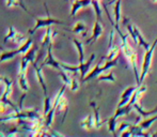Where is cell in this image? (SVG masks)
Segmentation results:
<instances>
[{"label": "cell", "mask_w": 157, "mask_h": 137, "mask_svg": "<svg viewBox=\"0 0 157 137\" xmlns=\"http://www.w3.org/2000/svg\"><path fill=\"white\" fill-rule=\"evenodd\" d=\"M8 41H12V42H14V43H16L17 45H21V44L25 43L27 40H26V37H24L23 34L19 33L13 26H10V27H9L8 35H6V37L3 39L4 43H6Z\"/></svg>", "instance_id": "cell-11"}, {"label": "cell", "mask_w": 157, "mask_h": 137, "mask_svg": "<svg viewBox=\"0 0 157 137\" xmlns=\"http://www.w3.org/2000/svg\"><path fill=\"white\" fill-rule=\"evenodd\" d=\"M64 1H68V0H64Z\"/></svg>", "instance_id": "cell-46"}, {"label": "cell", "mask_w": 157, "mask_h": 137, "mask_svg": "<svg viewBox=\"0 0 157 137\" xmlns=\"http://www.w3.org/2000/svg\"><path fill=\"white\" fill-rule=\"evenodd\" d=\"M0 63H1V62H0Z\"/></svg>", "instance_id": "cell-47"}, {"label": "cell", "mask_w": 157, "mask_h": 137, "mask_svg": "<svg viewBox=\"0 0 157 137\" xmlns=\"http://www.w3.org/2000/svg\"><path fill=\"white\" fill-rule=\"evenodd\" d=\"M121 4H122V0H117V1L114 2V23H113V21H112L110 13L108 12L107 6H106V4H104V9H105V12H106V14H107V17L109 18L110 23H111V25L114 27V29H116V31L119 33V35L122 37L124 33L121 31L120 27H119V26H120V21H121Z\"/></svg>", "instance_id": "cell-9"}, {"label": "cell", "mask_w": 157, "mask_h": 137, "mask_svg": "<svg viewBox=\"0 0 157 137\" xmlns=\"http://www.w3.org/2000/svg\"><path fill=\"white\" fill-rule=\"evenodd\" d=\"M103 31H104V29H103V26H101V22L96 19L95 23H94V26H93V30H92V35L87 40V41H86V44L90 45V44L94 43V42L101 35Z\"/></svg>", "instance_id": "cell-13"}, {"label": "cell", "mask_w": 157, "mask_h": 137, "mask_svg": "<svg viewBox=\"0 0 157 137\" xmlns=\"http://www.w3.org/2000/svg\"><path fill=\"white\" fill-rule=\"evenodd\" d=\"M95 59V54H92L90 56L89 60L86 61V62H82V63H79V72H80V77H81V80L87 76V74L89 73L90 71V68H91V65L93 63Z\"/></svg>", "instance_id": "cell-16"}, {"label": "cell", "mask_w": 157, "mask_h": 137, "mask_svg": "<svg viewBox=\"0 0 157 137\" xmlns=\"http://www.w3.org/2000/svg\"><path fill=\"white\" fill-rule=\"evenodd\" d=\"M35 119H42L37 109H21L19 112L14 110V112L10 114L9 116L0 117V122H10V121L18 122L19 120H35Z\"/></svg>", "instance_id": "cell-2"}, {"label": "cell", "mask_w": 157, "mask_h": 137, "mask_svg": "<svg viewBox=\"0 0 157 137\" xmlns=\"http://www.w3.org/2000/svg\"><path fill=\"white\" fill-rule=\"evenodd\" d=\"M152 136H154V137H157V132H156L155 134H153V135H152Z\"/></svg>", "instance_id": "cell-43"}, {"label": "cell", "mask_w": 157, "mask_h": 137, "mask_svg": "<svg viewBox=\"0 0 157 137\" xmlns=\"http://www.w3.org/2000/svg\"><path fill=\"white\" fill-rule=\"evenodd\" d=\"M127 37L128 35H125V34H123L122 37H121L122 42H123L122 46H121V50H122V53L124 54L126 59H127L128 62L132 65V71H134V74H135V78H136V84L138 85L140 76H139V71H138V67H137V54L135 53V50L132 49V46L128 44Z\"/></svg>", "instance_id": "cell-1"}, {"label": "cell", "mask_w": 157, "mask_h": 137, "mask_svg": "<svg viewBox=\"0 0 157 137\" xmlns=\"http://www.w3.org/2000/svg\"><path fill=\"white\" fill-rule=\"evenodd\" d=\"M137 89V87H134V86H132V87H128L126 88V89L123 91L122 96H121V100L120 102L118 104V107H121V106H124L126 104L129 103L130 99H132V94H134L135 90Z\"/></svg>", "instance_id": "cell-15"}, {"label": "cell", "mask_w": 157, "mask_h": 137, "mask_svg": "<svg viewBox=\"0 0 157 137\" xmlns=\"http://www.w3.org/2000/svg\"><path fill=\"white\" fill-rule=\"evenodd\" d=\"M70 87H71V90H72V91H77V90L79 89V83H78V80L75 78V77H73V78H72V81H71Z\"/></svg>", "instance_id": "cell-36"}, {"label": "cell", "mask_w": 157, "mask_h": 137, "mask_svg": "<svg viewBox=\"0 0 157 137\" xmlns=\"http://www.w3.org/2000/svg\"><path fill=\"white\" fill-rule=\"evenodd\" d=\"M35 55H36V47H33L32 49L30 48L25 55H23V58L21 61V67H19L18 73H27V68L29 63L34 62Z\"/></svg>", "instance_id": "cell-10"}, {"label": "cell", "mask_w": 157, "mask_h": 137, "mask_svg": "<svg viewBox=\"0 0 157 137\" xmlns=\"http://www.w3.org/2000/svg\"><path fill=\"white\" fill-rule=\"evenodd\" d=\"M0 50H2V52H4V48H3V46H1V45H0Z\"/></svg>", "instance_id": "cell-42"}, {"label": "cell", "mask_w": 157, "mask_h": 137, "mask_svg": "<svg viewBox=\"0 0 157 137\" xmlns=\"http://www.w3.org/2000/svg\"><path fill=\"white\" fill-rule=\"evenodd\" d=\"M80 127H82V129L87 130V131H90V130H92V129H96L93 115L89 114L85 119H82L80 122Z\"/></svg>", "instance_id": "cell-20"}, {"label": "cell", "mask_w": 157, "mask_h": 137, "mask_svg": "<svg viewBox=\"0 0 157 137\" xmlns=\"http://www.w3.org/2000/svg\"><path fill=\"white\" fill-rule=\"evenodd\" d=\"M52 44H50V45L47 47V56H46L45 60L42 62L41 67H44V65H48V67H52V68H56V70L59 72V71L63 70V68H61L60 61H58L54 57V55H52Z\"/></svg>", "instance_id": "cell-12"}, {"label": "cell", "mask_w": 157, "mask_h": 137, "mask_svg": "<svg viewBox=\"0 0 157 137\" xmlns=\"http://www.w3.org/2000/svg\"><path fill=\"white\" fill-rule=\"evenodd\" d=\"M32 44H33V40L31 37H29V39H27V41H26L24 44H21L17 49L10 50V52H3L1 55H0V62L11 60V59H13L15 56H17V55H25L26 53L31 48Z\"/></svg>", "instance_id": "cell-6"}, {"label": "cell", "mask_w": 157, "mask_h": 137, "mask_svg": "<svg viewBox=\"0 0 157 137\" xmlns=\"http://www.w3.org/2000/svg\"><path fill=\"white\" fill-rule=\"evenodd\" d=\"M26 74L27 73H18L17 78H18V85L23 91L27 92L29 90V85H28L27 78H26Z\"/></svg>", "instance_id": "cell-29"}, {"label": "cell", "mask_w": 157, "mask_h": 137, "mask_svg": "<svg viewBox=\"0 0 157 137\" xmlns=\"http://www.w3.org/2000/svg\"><path fill=\"white\" fill-rule=\"evenodd\" d=\"M123 25L125 26V28L127 29V32H128V37H130L132 39V41L135 42V44H138V40H137V37H136V33H135V30H134V26L132 25V23L129 22L128 18H125L123 19Z\"/></svg>", "instance_id": "cell-26"}, {"label": "cell", "mask_w": 157, "mask_h": 137, "mask_svg": "<svg viewBox=\"0 0 157 137\" xmlns=\"http://www.w3.org/2000/svg\"><path fill=\"white\" fill-rule=\"evenodd\" d=\"M8 104L3 103V102H0V114H6L8 112Z\"/></svg>", "instance_id": "cell-39"}, {"label": "cell", "mask_w": 157, "mask_h": 137, "mask_svg": "<svg viewBox=\"0 0 157 137\" xmlns=\"http://www.w3.org/2000/svg\"><path fill=\"white\" fill-rule=\"evenodd\" d=\"M134 30H135V33H136V37H137V40H138V44L140 46H142L143 48H144L145 50H147L150 47H151V44L149 43V42H147L144 40V37H142V34H141L140 30L138 29V28L136 27V26H134Z\"/></svg>", "instance_id": "cell-27"}, {"label": "cell", "mask_w": 157, "mask_h": 137, "mask_svg": "<svg viewBox=\"0 0 157 137\" xmlns=\"http://www.w3.org/2000/svg\"><path fill=\"white\" fill-rule=\"evenodd\" d=\"M132 106H134V109L136 110V112L139 114V116L143 117V118H147V117L153 116V115H156L157 114V106H156L155 108H153V109H151V110H145V109H143V108L141 107L140 105H139L138 102L135 103Z\"/></svg>", "instance_id": "cell-19"}, {"label": "cell", "mask_w": 157, "mask_h": 137, "mask_svg": "<svg viewBox=\"0 0 157 137\" xmlns=\"http://www.w3.org/2000/svg\"><path fill=\"white\" fill-rule=\"evenodd\" d=\"M13 92V81L11 80L9 77L4 76V90L3 93H2L1 98H0V102H3L6 104H8L10 107L13 108V110L15 112H19V108H17V106L15 104H13V102L11 101V96H12Z\"/></svg>", "instance_id": "cell-8"}, {"label": "cell", "mask_w": 157, "mask_h": 137, "mask_svg": "<svg viewBox=\"0 0 157 137\" xmlns=\"http://www.w3.org/2000/svg\"><path fill=\"white\" fill-rule=\"evenodd\" d=\"M91 6H93L95 11V15H96V19L99 22H101V8L99 4V0H92Z\"/></svg>", "instance_id": "cell-32"}, {"label": "cell", "mask_w": 157, "mask_h": 137, "mask_svg": "<svg viewBox=\"0 0 157 137\" xmlns=\"http://www.w3.org/2000/svg\"><path fill=\"white\" fill-rule=\"evenodd\" d=\"M156 43H154L151 45V47L147 50H145L144 57H143V62H142V67H141V74H140V79H139V84L137 85V87L142 85L143 80L147 77V75L149 74L150 68H151V65H152V59H153V54L154 50L156 48Z\"/></svg>", "instance_id": "cell-5"}, {"label": "cell", "mask_w": 157, "mask_h": 137, "mask_svg": "<svg viewBox=\"0 0 157 137\" xmlns=\"http://www.w3.org/2000/svg\"><path fill=\"white\" fill-rule=\"evenodd\" d=\"M46 9V17H36L35 18V26L30 29L28 31L29 34H33L36 30H39L40 28H45V27H49L52 25H64V22L62 21H59L58 18H55V17H52L49 14V11H48V8H47V4H44Z\"/></svg>", "instance_id": "cell-4"}, {"label": "cell", "mask_w": 157, "mask_h": 137, "mask_svg": "<svg viewBox=\"0 0 157 137\" xmlns=\"http://www.w3.org/2000/svg\"><path fill=\"white\" fill-rule=\"evenodd\" d=\"M71 31H72L73 33L81 34V37H86V35H87L88 28H87V26H86L85 23H82V22H78V23L75 24L74 28L71 29Z\"/></svg>", "instance_id": "cell-24"}, {"label": "cell", "mask_w": 157, "mask_h": 137, "mask_svg": "<svg viewBox=\"0 0 157 137\" xmlns=\"http://www.w3.org/2000/svg\"><path fill=\"white\" fill-rule=\"evenodd\" d=\"M18 2H19V6H21V8L24 9V11H26V12L28 13V14H30V15H32L31 13L28 11V9H27V6H26V4H25V2H24V0H18Z\"/></svg>", "instance_id": "cell-40"}, {"label": "cell", "mask_w": 157, "mask_h": 137, "mask_svg": "<svg viewBox=\"0 0 157 137\" xmlns=\"http://www.w3.org/2000/svg\"><path fill=\"white\" fill-rule=\"evenodd\" d=\"M59 76L62 78V80H63V83L64 84H66L67 86H70L71 85V81H72V77H70V75L66 73V71H64V70H61V71H59Z\"/></svg>", "instance_id": "cell-35"}, {"label": "cell", "mask_w": 157, "mask_h": 137, "mask_svg": "<svg viewBox=\"0 0 157 137\" xmlns=\"http://www.w3.org/2000/svg\"><path fill=\"white\" fill-rule=\"evenodd\" d=\"M152 1H153V2H157V0H152Z\"/></svg>", "instance_id": "cell-44"}, {"label": "cell", "mask_w": 157, "mask_h": 137, "mask_svg": "<svg viewBox=\"0 0 157 137\" xmlns=\"http://www.w3.org/2000/svg\"><path fill=\"white\" fill-rule=\"evenodd\" d=\"M103 59H104V57L98 61V62H97V65H95L93 70H91L89 73H88L87 76H86L85 78L81 80L82 83H87V81L91 80V79L96 78V77H98L101 73H104L105 71H107V70H110V68H112L113 67H116V65H118V59H113V60H107L105 62V65H101Z\"/></svg>", "instance_id": "cell-3"}, {"label": "cell", "mask_w": 157, "mask_h": 137, "mask_svg": "<svg viewBox=\"0 0 157 137\" xmlns=\"http://www.w3.org/2000/svg\"><path fill=\"white\" fill-rule=\"evenodd\" d=\"M129 127H130V123H126V122L121 123V124L119 125L118 129H117V130H118V132H117V135H120V134L122 133L123 131H125V130L128 129Z\"/></svg>", "instance_id": "cell-37"}, {"label": "cell", "mask_w": 157, "mask_h": 137, "mask_svg": "<svg viewBox=\"0 0 157 137\" xmlns=\"http://www.w3.org/2000/svg\"><path fill=\"white\" fill-rule=\"evenodd\" d=\"M19 6L18 0H6V6L8 8H12V6Z\"/></svg>", "instance_id": "cell-38"}, {"label": "cell", "mask_w": 157, "mask_h": 137, "mask_svg": "<svg viewBox=\"0 0 157 137\" xmlns=\"http://www.w3.org/2000/svg\"><path fill=\"white\" fill-rule=\"evenodd\" d=\"M156 120H157V114L154 117H152V118H147V119H144V120L140 121V122H138V124L140 125L143 130H149L150 127H151V125L154 123V121H156Z\"/></svg>", "instance_id": "cell-30"}, {"label": "cell", "mask_w": 157, "mask_h": 137, "mask_svg": "<svg viewBox=\"0 0 157 137\" xmlns=\"http://www.w3.org/2000/svg\"><path fill=\"white\" fill-rule=\"evenodd\" d=\"M107 124H108V131L110 133H112L113 135H117L116 131H117V118L114 116H111L109 119L107 120Z\"/></svg>", "instance_id": "cell-31"}, {"label": "cell", "mask_w": 157, "mask_h": 137, "mask_svg": "<svg viewBox=\"0 0 157 137\" xmlns=\"http://www.w3.org/2000/svg\"><path fill=\"white\" fill-rule=\"evenodd\" d=\"M91 2L92 0H74L72 4V9H71V16H75L79 10L90 6Z\"/></svg>", "instance_id": "cell-17"}, {"label": "cell", "mask_w": 157, "mask_h": 137, "mask_svg": "<svg viewBox=\"0 0 157 137\" xmlns=\"http://www.w3.org/2000/svg\"><path fill=\"white\" fill-rule=\"evenodd\" d=\"M134 108V106L130 105L129 103L126 104L124 106H121V107H118L116 110V112H114L113 116L116 117L117 119L120 118V117H123V116H126V115H128L130 112H132V109Z\"/></svg>", "instance_id": "cell-23"}, {"label": "cell", "mask_w": 157, "mask_h": 137, "mask_svg": "<svg viewBox=\"0 0 157 137\" xmlns=\"http://www.w3.org/2000/svg\"><path fill=\"white\" fill-rule=\"evenodd\" d=\"M65 88H66V84H64V85L61 87V89L59 90L58 94L56 96V98H55L54 100V104H52V109L48 112V114L45 116V120H44V124H45L46 129H50L52 125V122H54V119H55V116H56V108H57V105L59 104L60 102L61 98L63 96L64 94V91H65Z\"/></svg>", "instance_id": "cell-7"}, {"label": "cell", "mask_w": 157, "mask_h": 137, "mask_svg": "<svg viewBox=\"0 0 157 137\" xmlns=\"http://www.w3.org/2000/svg\"><path fill=\"white\" fill-rule=\"evenodd\" d=\"M52 99L50 98V96H45V101H44V117L46 116V115L48 114V112H49L50 109H52Z\"/></svg>", "instance_id": "cell-34"}, {"label": "cell", "mask_w": 157, "mask_h": 137, "mask_svg": "<svg viewBox=\"0 0 157 137\" xmlns=\"http://www.w3.org/2000/svg\"><path fill=\"white\" fill-rule=\"evenodd\" d=\"M98 81H111V83H116V77H114L113 71H110L108 74H103L101 73L98 76Z\"/></svg>", "instance_id": "cell-33"}, {"label": "cell", "mask_w": 157, "mask_h": 137, "mask_svg": "<svg viewBox=\"0 0 157 137\" xmlns=\"http://www.w3.org/2000/svg\"><path fill=\"white\" fill-rule=\"evenodd\" d=\"M154 42H156V43H157V37H156V39H155V41H154Z\"/></svg>", "instance_id": "cell-45"}, {"label": "cell", "mask_w": 157, "mask_h": 137, "mask_svg": "<svg viewBox=\"0 0 157 137\" xmlns=\"http://www.w3.org/2000/svg\"><path fill=\"white\" fill-rule=\"evenodd\" d=\"M2 84H4V76L0 75V86H1Z\"/></svg>", "instance_id": "cell-41"}, {"label": "cell", "mask_w": 157, "mask_h": 137, "mask_svg": "<svg viewBox=\"0 0 157 137\" xmlns=\"http://www.w3.org/2000/svg\"><path fill=\"white\" fill-rule=\"evenodd\" d=\"M57 32H52V27H47V30H46L45 37H44L43 41H42V48L44 47H48L50 44H52V39L56 37Z\"/></svg>", "instance_id": "cell-21"}, {"label": "cell", "mask_w": 157, "mask_h": 137, "mask_svg": "<svg viewBox=\"0 0 157 137\" xmlns=\"http://www.w3.org/2000/svg\"><path fill=\"white\" fill-rule=\"evenodd\" d=\"M32 67L34 68V71H35V75H36V78L39 80L40 85H41L42 89H43V92H44V96H47V85H46V81L44 79V76H43V72H42V67L40 68L37 65V61H34L32 62Z\"/></svg>", "instance_id": "cell-14"}, {"label": "cell", "mask_w": 157, "mask_h": 137, "mask_svg": "<svg viewBox=\"0 0 157 137\" xmlns=\"http://www.w3.org/2000/svg\"><path fill=\"white\" fill-rule=\"evenodd\" d=\"M67 109H68V101L66 100L64 96H62L60 100V102L57 105L56 108V114H62L63 112V117H62V124L64 123V120L66 118V114H67Z\"/></svg>", "instance_id": "cell-18"}, {"label": "cell", "mask_w": 157, "mask_h": 137, "mask_svg": "<svg viewBox=\"0 0 157 137\" xmlns=\"http://www.w3.org/2000/svg\"><path fill=\"white\" fill-rule=\"evenodd\" d=\"M73 43H74V45L76 46L77 52H78L79 63L85 62V49H83V44L77 39H73Z\"/></svg>", "instance_id": "cell-28"}, {"label": "cell", "mask_w": 157, "mask_h": 137, "mask_svg": "<svg viewBox=\"0 0 157 137\" xmlns=\"http://www.w3.org/2000/svg\"><path fill=\"white\" fill-rule=\"evenodd\" d=\"M120 53V47L117 44H111L109 45V49H108V54L105 57L106 60H113V59L118 58V55Z\"/></svg>", "instance_id": "cell-25"}, {"label": "cell", "mask_w": 157, "mask_h": 137, "mask_svg": "<svg viewBox=\"0 0 157 137\" xmlns=\"http://www.w3.org/2000/svg\"><path fill=\"white\" fill-rule=\"evenodd\" d=\"M90 106L93 108V112H94L93 116H94V120H95V127H96V129H99V127H101V125L105 123V121H101V117H99V112H98V106L96 105V103H95L94 101L90 102Z\"/></svg>", "instance_id": "cell-22"}]
</instances>
